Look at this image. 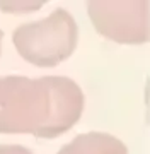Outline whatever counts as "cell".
Listing matches in <instances>:
<instances>
[{
  "instance_id": "obj_4",
  "label": "cell",
  "mask_w": 150,
  "mask_h": 154,
  "mask_svg": "<svg viewBox=\"0 0 150 154\" xmlns=\"http://www.w3.org/2000/svg\"><path fill=\"white\" fill-rule=\"evenodd\" d=\"M56 154H128L126 146L118 137L104 132L78 134Z\"/></svg>"
},
{
  "instance_id": "obj_5",
  "label": "cell",
  "mask_w": 150,
  "mask_h": 154,
  "mask_svg": "<svg viewBox=\"0 0 150 154\" xmlns=\"http://www.w3.org/2000/svg\"><path fill=\"white\" fill-rule=\"evenodd\" d=\"M0 154H34L31 149L17 144H2L0 146Z\"/></svg>"
},
{
  "instance_id": "obj_3",
  "label": "cell",
  "mask_w": 150,
  "mask_h": 154,
  "mask_svg": "<svg viewBox=\"0 0 150 154\" xmlns=\"http://www.w3.org/2000/svg\"><path fill=\"white\" fill-rule=\"evenodd\" d=\"M97 33L121 45L149 41V2H89Z\"/></svg>"
},
{
  "instance_id": "obj_2",
  "label": "cell",
  "mask_w": 150,
  "mask_h": 154,
  "mask_svg": "<svg viewBox=\"0 0 150 154\" xmlns=\"http://www.w3.org/2000/svg\"><path fill=\"white\" fill-rule=\"evenodd\" d=\"M16 50L26 62L38 67H55L67 60L77 48V22L65 9L16 28L12 34Z\"/></svg>"
},
{
  "instance_id": "obj_6",
  "label": "cell",
  "mask_w": 150,
  "mask_h": 154,
  "mask_svg": "<svg viewBox=\"0 0 150 154\" xmlns=\"http://www.w3.org/2000/svg\"><path fill=\"white\" fill-rule=\"evenodd\" d=\"M2 38H4V33H2V29H0V53H2Z\"/></svg>"
},
{
  "instance_id": "obj_1",
  "label": "cell",
  "mask_w": 150,
  "mask_h": 154,
  "mask_svg": "<svg viewBox=\"0 0 150 154\" xmlns=\"http://www.w3.org/2000/svg\"><path fill=\"white\" fill-rule=\"evenodd\" d=\"M82 111L84 93L68 77H0V134L55 139L70 130Z\"/></svg>"
}]
</instances>
